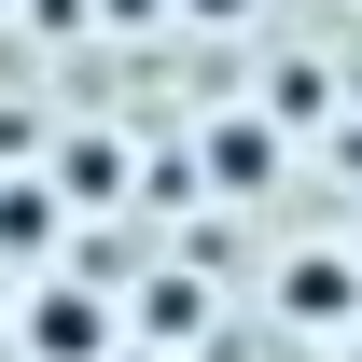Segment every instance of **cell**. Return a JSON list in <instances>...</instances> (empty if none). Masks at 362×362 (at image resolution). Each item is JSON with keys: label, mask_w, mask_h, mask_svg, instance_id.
Masks as SVG:
<instances>
[{"label": "cell", "mask_w": 362, "mask_h": 362, "mask_svg": "<svg viewBox=\"0 0 362 362\" xmlns=\"http://www.w3.org/2000/svg\"><path fill=\"white\" fill-rule=\"evenodd\" d=\"M279 320L293 334H362V251H293L279 265Z\"/></svg>", "instance_id": "cell-1"}, {"label": "cell", "mask_w": 362, "mask_h": 362, "mask_svg": "<svg viewBox=\"0 0 362 362\" xmlns=\"http://www.w3.org/2000/svg\"><path fill=\"white\" fill-rule=\"evenodd\" d=\"M28 362H112V307H84L70 279L28 293Z\"/></svg>", "instance_id": "cell-2"}, {"label": "cell", "mask_w": 362, "mask_h": 362, "mask_svg": "<svg viewBox=\"0 0 362 362\" xmlns=\"http://www.w3.org/2000/svg\"><path fill=\"white\" fill-rule=\"evenodd\" d=\"M126 153H112V139H70V153H56V195H84V209H112V195H126Z\"/></svg>", "instance_id": "cell-3"}, {"label": "cell", "mask_w": 362, "mask_h": 362, "mask_svg": "<svg viewBox=\"0 0 362 362\" xmlns=\"http://www.w3.org/2000/svg\"><path fill=\"white\" fill-rule=\"evenodd\" d=\"M209 168H223V195H265L279 139H265V126H223V139H209Z\"/></svg>", "instance_id": "cell-4"}, {"label": "cell", "mask_w": 362, "mask_h": 362, "mask_svg": "<svg viewBox=\"0 0 362 362\" xmlns=\"http://www.w3.org/2000/svg\"><path fill=\"white\" fill-rule=\"evenodd\" d=\"M56 237V195H28V181H0V251H42Z\"/></svg>", "instance_id": "cell-5"}, {"label": "cell", "mask_w": 362, "mask_h": 362, "mask_svg": "<svg viewBox=\"0 0 362 362\" xmlns=\"http://www.w3.org/2000/svg\"><path fill=\"white\" fill-rule=\"evenodd\" d=\"M195 320H209V307H195V279H153V307H139V334H168V349H181Z\"/></svg>", "instance_id": "cell-6"}, {"label": "cell", "mask_w": 362, "mask_h": 362, "mask_svg": "<svg viewBox=\"0 0 362 362\" xmlns=\"http://www.w3.org/2000/svg\"><path fill=\"white\" fill-rule=\"evenodd\" d=\"M181 14H195V28H237V14H251V0H181Z\"/></svg>", "instance_id": "cell-7"}]
</instances>
